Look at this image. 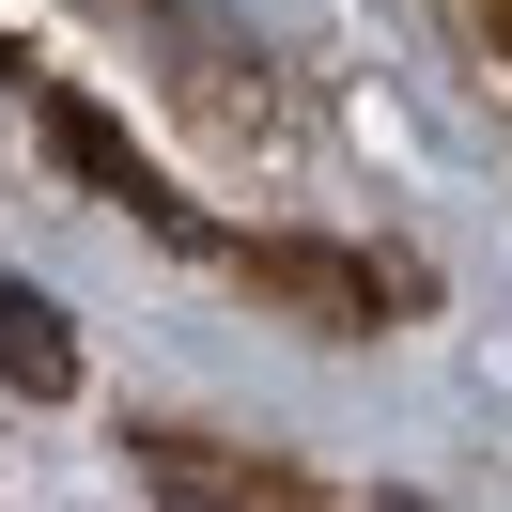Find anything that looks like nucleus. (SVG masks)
Returning a JSON list of instances; mask_svg holds the SVG:
<instances>
[{
  "label": "nucleus",
  "instance_id": "nucleus-1",
  "mask_svg": "<svg viewBox=\"0 0 512 512\" xmlns=\"http://www.w3.org/2000/svg\"><path fill=\"white\" fill-rule=\"evenodd\" d=\"M264 295H295L311 326H388L419 311V264H373V249H311V233H264V249H233Z\"/></svg>",
  "mask_w": 512,
  "mask_h": 512
},
{
  "label": "nucleus",
  "instance_id": "nucleus-2",
  "mask_svg": "<svg viewBox=\"0 0 512 512\" xmlns=\"http://www.w3.org/2000/svg\"><path fill=\"white\" fill-rule=\"evenodd\" d=\"M47 140H63V171H94V187H109V202H125V218H156V233H187V202H171V187H156V171H140V140H125V125H109V109H94V94H47Z\"/></svg>",
  "mask_w": 512,
  "mask_h": 512
},
{
  "label": "nucleus",
  "instance_id": "nucleus-3",
  "mask_svg": "<svg viewBox=\"0 0 512 512\" xmlns=\"http://www.w3.org/2000/svg\"><path fill=\"white\" fill-rule=\"evenodd\" d=\"M0 373L32 388V404H63V388H78V342H63V311H47L32 280H0Z\"/></svg>",
  "mask_w": 512,
  "mask_h": 512
}]
</instances>
